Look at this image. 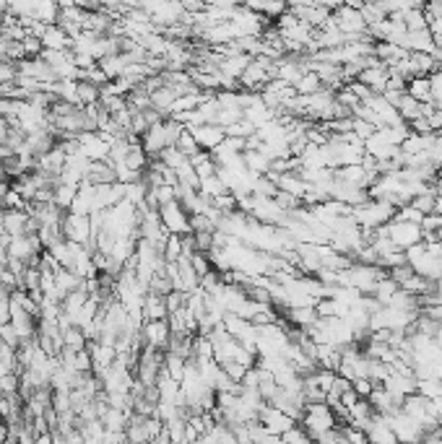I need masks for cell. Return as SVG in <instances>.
Segmentation results:
<instances>
[{
  "mask_svg": "<svg viewBox=\"0 0 442 444\" xmlns=\"http://www.w3.org/2000/svg\"><path fill=\"white\" fill-rule=\"evenodd\" d=\"M299 427L313 436L315 442H320L331 431L338 429V421L333 416V410L328 408V403H313V406H304V416L299 421Z\"/></svg>",
  "mask_w": 442,
  "mask_h": 444,
  "instance_id": "obj_1",
  "label": "cell"
},
{
  "mask_svg": "<svg viewBox=\"0 0 442 444\" xmlns=\"http://www.w3.org/2000/svg\"><path fill=\"white\" fill-rule=\"evenodd\" d=\"M331 21H333V27L346 36V42H357V39H364V36H367L364 18H362V13L357 8H351L349 3H346V6H338V8L333 10Z\"/></svg>",
  "mask_w": 442,
  "mask_h": 444,
  "instance_id": "obj_2",
  "label": "cell"
},
{
  "mask_svg": "<svg viewBox=\"0 0 442 444\" xmlns=\"http://www.w3.org/2000/svg\"><path fill=\"white\" fill-rule=\"evenodd\" d=\"M159 218H162V227L166 229V234H175V236L193 234V231H190V213H187L177 200L169 203V206H162V208H159Z\"/></svg>",
  "mask_w": 442,
  "mask_h": 444,
  "instance_id": "obj_3",
  "label": "cell"
},
{
  "mask_svg": "<svg viewBox=\"0 0 442 444\" xmlns=\"http://www.w3.org/2000/svg\"><path fill=\"white\" fill-rule=\"evenodd\" d=\"M385 229H387V239H390L401 252H406L408 247L424 242L422 227H416V224H406V221H396V218H393Z\"/></svg>",
  "mask_w": 442,
  "mask_h": 444,
  "instance_id": "obj_4",
  "label": "cell"
},
{
  "mask_svg": "<svg viewBox=\"0 0 442 444\" xmlns=\"http://www.w3.org/2000/svg\"><path fill=\"white\" fill-rule=\"evenodd\" d=\"M60 231H63L65 242H73V245H81V247L92 245V221H89V216H73V213H65Z\"/></svg>",
  "mask_w": 442,
  "mask_h": 444,
  "instance_id": "obj_5",
  "label": "cell"
},
{
  "mask_svg": "<svg viewBox=\"0 0 442 444\" xmlns=\"http://www.w3.org/2000/svg\"><path fill=\"white\" fill-rule=\"evenodd\" d=\"M387 424L393 429V434H396L398 444H419L422 442V427L416 424L414 418H408L404 410H396L393 416H387Z\"/></svg>",
  "mask_w": 442,
  "mask_h": 444,
  "instance_id": "obj_6",
  "label": "cell"
},
{
  "mask_svg": "<svg viewBox=\"0 0 442 444\" xmlns=\"http://www.w3.org/2000/svg\"><path fill=\"white\" fill-rule=\"evenodd\" d=\"M258 424L263 429H266L268 434H273V436H284L289 429H294L297 424L292 421V418L286 416V413H281V410H276V408H271V406H263L260 408V413H258Z\"/></svg>",
  "mask_w": 442,
  "mask_h": 444,
  "instance_id": "obj_7",
  "label": "cell"
},
{
  "mask_svg": "<svg viewBox=\"0 0 442 444\" xmlns=\"http://www.w3.org/2000/svg\"><path fill=\"white\" fill-rule=\"evenodd\" d=\"M187 133L195 138V143L201 145V151H208V154L227 141V130L219 125H193L187 127Z\"/></svg>",
  "mask_w": 442,
  "mask_h": 444,
  "instance_id": "obj_8",
  "label": "cell"
},
{
  "mask_svg": "<svg viewBox=\"0 0 442 444\" xmlns=\"http://www.w3.org/2000/svg\"><path fill=\"white\" fill-rule=\"evenodd\" d=\"M141 336H143V343L148 348H157V351H166V343H169V322L166 320H157V322H143L141 327Z\"/></svg>",
  "mask_w": 442,
  "mask_h": 444,
  "instance_id": "obj_9",
  "label": "cell"
},
{
  "mask_svg": "<svg viewBox=\"0 0 442 444\" xmlns=\"http://www.w3.org/2000/svg\"><path fill=\"white\" fill-rule=\"evenodd\" d=\"M78 145L89 162H110V143H104L99 133H81Z\"/></svg>",
  "mask_w": 442,
  "mask_h": 444,
  "instance_id": "obj_10",
  "label": "cell"
},
{
  "mask_svg": "<svg viewBox=\"0 0 442 444\" xmlns=\"http://www.w3.org/2000/svg\"><path fill=\"white\" fill-rule=\"evenodd\" d=\"M387 78H390V68L378 60L375 65L364 68V71L359 73V78H357V81L364 83V86L372 91V94H383V91H385V86H387Z\"/></svg>",
  "mask_w": 442,
  "mask_h": 444,
  "instance_id": "obj_11",
  "label": "cell"
},
{
  "mask_svg": "<svg viewBox=\"0 0 442 444\" xmlns=\"http://www.w3.org/2000/svg\"><path fill=\"white\" fill-rule=\"evenodd\" d=\"M364 434H367L369 444H398L396 434H393V429H390L385 416H375V421L369 424Z\"/></svg>",
  "mask_w": 442,
  "mask_h": 444,
  "instance_id": "obj_12",
  "label": "cell"
},
{
  "mask_svg": "<svg viewBox=\"0 0 442 444\" xmlns=\"http://www.w3.org/2000/svg\"><path fill=\"white\" fill-rule=\"evenodd\" d=\"M276 187L281 192H286V195L297 198V200H304V198H307V192H310V185H307V182H304L297 172L276 177Z\"/></svg>",
  "mask_w": 442,
  "mask_h": 444,
  "instance_id": "obj_13",
  "label": "cell"
},
{
  "mask_svg": "<svg viewBox=\"0 0 442 444\" xmlns=\"http://www.w3.org/2000/svg\"><path fill=\"white\" fill-rule=\"evenodd\" d=\"M375 416H378V413H375V408L369 406V400H357V403L349 408V427L367 431V427L375 421Z\"/></svg>",
  "mask_w": 442,
  "mask_h": 444,
  "instance_id": "obj_14",
  "label": "cell"
},
{
  "mask_svg": "<svg viewBox=\"0 0 442 444\" xmlns=\"http://www.w3.org/2000/svg\"><path fill=\"white\" fill-rule=\"evenodd\" d=\"M166 301L164 296H159L154 291H148L143 299V322H157V320H166Z\"/></svg>",
  "mask_w": 442,
  "mask_h": 444,
  "instance_id": "obj_15",
  "label": "cell"
},
{
  "mask_svg": "<svg viewBox=\"0 0 442 444\" xmlns=\"http://www.w3.org/2000/svg\"><path fill=\"white\" fill-rule=\"evenodd\" d=\"M128 416L125 410H117V408H110L104 416L99 418L104 431H110V434H125V429H128Z\"/></svg>",
  "mask_w": 442,
  "mask_h": 444,
  "instance_id": "obj_16",
  "label": "cell"
},
{
  "mask_svg": "<svg viewBox=\"0 0 442 444\" xmlns=\"http://www.w3.org/2000/svg\"><path fill=\"white\" fill-rule=\"evenodd\" d=\"M42 42V47L45 50H71V36L65 34L63 29L57 27H47V31H45V36L39 39Z\"/></svg>",
  "mask_w": 442,
  "mask_h": 444,
  "instance_id": "obj_17",
  "label": "cell"
},
{
  "mask_svg": "<svg viewBox=\"0 0 442 444\" xmlns=\"http://www.w3.org/2000/svg\"><path fill=\"white\" fill-rule=\"evenodd\" d=\"M190 164H193V169H195V174H198V180H208V177H216V162H213V156L208 154V151H201L198 156H193L190 159Z\"/></svg>",
  "mask_w": 442,
  "mask_h": 444,
  "instance_id": "obj_18",
  "label": "cell"
},
{
  "mask_svg": "<svg viewBox=\"0 0 442 444\" xmlns=\"http://www.w3.org/2000/svg\"><path fill=\"white\" fill-rule=\"evenodd\" d=\"M396 109H398V115H401V120H404L406 125H411L414 120L422 117V104H419L416 99H411L408 94L401 96V101L396 104Z\"/></svg>",
  "mask_w": 442,
  "mask_h": 444,
  "instance_id": "obj_19",
  "label": "cell"
},
{
  "mask_svg": "<svg viewBox=\"0 0 442 444\" xmlns=\"http://www.w3.org/2000/svg\"><path fill=\"white\" fill-rule=\"evenodd\" d=\"M406 94L416 99L419 104H427L432 101V89H429V78H411L408 86H406Z\"/></svg>",
  "mask_w": 442,
  "mask_h": 444,
  "instance_id": "obj_20",
  "label": "cell"
},
{
  "mask_svg": "<svg viewBox=\"0 0 442 444\" xmlns=\"http://www.w3.org/2000/svg\"><path fill=\"white\" fill-rule=\"evenodd\" d=\"M148 164H151V159L146 156V151H143V145L136 143L133 148H130L128 159H125V166H128V169H133V172L143 174V172L148 169Z\"/></svg>",
  "mask_w": 442,
  "mask_h": 444,
  "instance_id": "obj_21",
  "label": "cell"
},
{
  "mask_svg": "<svg viewBox=\"0 0 442 444\" xmlns=\"http://www.w3.org/2000/svg\"><path fill=\"white\" fill-rule=\"evenodd\" d=\"M320 89H322V83L313 71H307L302 78L294 83V91L299 94V96H313V94H318Z\"/></svg>",
  "mask_w": 442,
  "mask_h": 444,
  "instance_id": "obj_22",
  "label": "cell"
},
{
  "mask_svg": "<svg viewBox=\"0 0 442 444\" xmlns=\"http://www.w3.org/2000/svg\"><path fill=\"white\" fill-rule=\"evenodd\" d=\"M434 203H437V192H434V187H429L427 192H422V195H416V198H411V208H416L422 216H429V213H434Z\"/></svg>",
  "mask_w": 442,
  "mask_h": 444,
  "instance_id": "obj_23",
  "label": "cell"
},
{
  "mask_svg": "<svg viewBox=\"0 0 442 444\" xmlns=\"http://www.w3.org/2000/svg\"><path fill=\"white\" fill-rule=\"evenodd\" d=\"M63 343H65V348H71V351H86L89 348V341L83 338V333H81V327H68V330H63Z\"/></svg>",
  "mask_w": 442,
  "mask_h": 444,
  "instance_id": "obj_24",
  "label": "cell"
},
{
  "mask_svg": "<svg viewBox=\"0 0 442 444\" xmlns=\"http://www.w3.org/2000/svg\"><path fill=\"white\" fill-rule=\"evenodd\" d=\"M201 195H206V198L213 203V200L221 198V195H229V187H227L219 177H208V180L201 182Z\"/></svg>",
  "mask_w": 442,
  "mask_h": 444,
  "instance_id": "obj_25",
  "label": "cell"
},
{
  "mask_svg": "<svg viewBox=\"0 0 442 444\" xmlns=\"http://www.w3.org/2000/svg\"><path fill=\"white\" fill-rule=\"evenodd\" d=\"M185 359L183 356H177V354H166L164 351V372L172 377L175 382H183V377H185Z\"/></svg>",
  "mask_w": 442,
  "mask_h": 444,
  "instance_id": "obj_26",
  "label": "cell"
},
{
  "mask_svg": "<svg viewBox=\"0 0 442 444\" xmlns=\"http://www.w3.org/2000/svg\"><path fill=\"white\" fill-rule=\"evenodd\" d=\"M92 104H99V86L86 81H78V107H92Z\"/></svg>",
  "mask_w": 442,
  "mask_h": 444,
  "instance_id": "obj_27",
  "label": "cell"
},
{
  "mask_svg": "<svg viewBox=\"0 0 442 444\" xmlns=\"http://www.w3.org/2000/svg\"><path fill=\"white\" fill-rule=\"evenodd\" d=\"M398 291H401V289H398V283H393L390 278H385V281L378 283V289H375V294H372V296L378 299L380 307H387V304H390V299L396 296Z\"/></svg>",
  "mask_w": 442,
  "mask_h": 444,
  "instance_id": "obj_28",
  "label": "cell"
},
{
  "mask_svg": "<svg viewBox=\"0 0 442 444\" xmlns=\"http://www.w3.org/2000/svg\"><path fill=\"white\" fill-rule=\"evenodd\" d=\"M50 406H52V410H55L57 416L71 413V410H73V403H71V390H52V400H50Z\"/></svg>",
  "mask_w": 442,
  "mask_h": 444,
  "instance_id": "obj_29",
  "label": "cell"
},
{
  "mask_svg": "<svg viewBox=\"0 0 442 444\" xmlns=\"http://www.w3.org/2000/svg\"><path fill=\"white\" fill-rule=\"evenodd\" d=\"M76 195H78V190L76 187H65V185H57L55 187V206L60 210H71V206H73V200H76Z\"/></svg>",
  "mask_w": 442,
  "mask_h": 444,
  "instance_id": "obj_30",
  "label": "cell"
},
{
  "mask_svg": "<svg viewBox=\"0 0 442 444\" xmlns=\"http://www.w3.org/2000/svg\"><path fill=\"white\" fill-rule=\"evenodd\" d=\"M183 257V236L169 234L164 242V260L166 263H177Z\"/></svg>",
  "mask_w": 442,
  "mask_h": 444,
  "instance_id": "obj_31",
  "label": "cell"
},
{
  "mask_svg": "<svg viewBox=\"0 0 442 444\" xmlns=\"http://www.w3.org/2000/svg\"><path fill=\"white\" fill-rule=\"evenodd\" d=\"M177 151L183 156H187V159H193V156H198L201 154V145L195 143V138L187 133V127H185V133L180 136V141H177V145H175Z\"/></svg>",
  "mask_w": 442,
  "mask_h": 444,
  "instance_id": "obj_32",
  "label": "cell"
},
{
  "mask_svg": "<svg viewBox=\"0 0 442 444\" xmlns=\"http://www.w3.org/2000/svg\"><path fill=\"white\" fill-rule=\"evenodd\" d=\"M281 439H284V444H318L313 436H310L302 427H299V424H297L294 429H289V431H286Z\"/></svg>",
  "mask_w": 442,
  "mask_h": 444,
  "instance_id": "obj_33",
  "label": "cell"
},
{
  "mask_svg": "<svg viewBox=\"0 0 442 444\" xmlns=\"http://www.w3.org/2000/svg\"><path fill=\"white\" fill-rule=\"evenodd\" d=\"M0 343H6L8 348H13V351H19V345H21V338L19 333H16V327L10 325H0Z\"/></svg>",
  "mask_w": 442,
  "mask_h": 444,
  "instance_id": "obj_34",
  "label": "cell"
},
{
  "mask_svg": "<svg viewBox=\"0 0 442 444\" xmlns=\"http://www.w3.org/2000/svg\"><path fill=\"white\" fill-rule=\"evenodd\" d=\"M164 301H166V315H175V312H180V309L185 307L187 294H183V291H172V294H166L164 296Z\"/></svg>",
  "mask_w": 442,
  "mask_h": 444,
  "instance_id": "obj_35",
  "label": "cell"
},
{
  "mask_svg": "<svg viewBox=\"0 0 442 444\" xmlns=\"http://www.w3.org/2000/svg\"><path fill=\"white\" fill-rule=\"evenodd\" d=\"M396 221H406V224H416V227H422L424 216L416 208H411V206H404V208L396 210Z\"/></svg>",
  "mask_w": 442,
  "mask_h": 444,
  "instance_id": "obj_36",
  "label": "cell"
},
{
  "mask_svg": "<svg viewBox=\"0 0 442 444\" xmlns=\"http://www.w3.org/2000/svg\"><path fill=\"white\" fill-rule=\"evenodd\" d=\"M190 263H193V271L198 273V278H203V275H208V273L213 271L208 255H203V252H195L193 257H190Z\"/></svg>",
  "mask_w": 442,
  "mask_h": 444,
  "instance_id": "obj_37",
  "label": "cell"
},
{
  "mask_svg": "<svg viewBox=\"0 0 442 444\" xmlns=\"http://www.w3.org/2000/svg\"><path fill=\"white\" fill-rule=\"evenodd\" d=\"M21 101L16 99H0V120H16L19 117Z\"/></svg>",
  "mask_w": 442,
  "mask_h": 444,
  "instance_id": "obj_38",
  "label": "cell"
},
{
  "mask_svg": "<svg viewBox=\"0 0 442 444\" xmlns=\"http://www.w3.org/2000/svg\"><path fill=\"white\" fill-rule=\"evenodd\" d=\"M21 47H24V57H39V55L45 52L42 42H39V39H34V36H27V39L21 42Z\"/></svg>",
  "mask_w": 442,
  "mask_h": 444,
  "instance_id": "obj_39",
  "label": "cell"
},
{
  "mask_svg": "<svg viewBox=\"0 0 442 444\" xmlns=\"http://www.w3.org/2000/svg\"><path fill=\"white\" fill-rule=\"evenodd\" d=\"M351 390L357 392V398L359 400H367L369 395H372V390H375V385L369 380H354L351 382Z\"/></svg>",
  "mask_w": 442,
  "mask_h": 444,
  "instance_id": "obj_40",
  "label": "cell"
},
{
  "mask_svg": "<svg viewBox=\"0 0 442 444\" xmlns=\"http://www.w3.org/2000/svg\"><path fill=\"white\" fill-rule=\"evenodd\" d=\"M13 156H16V151H13V148H10V145H0V164L3 162H8V159H13Z\"/></svg>",
  "mask_w": 442,
  "mask_h": 444,
  "instance_id": "obj_41",
  "label": "cell"
},
{
  "mask_svg": "<svg viewBox=\"0 0 442 444\" xmlns=\"http://www.w3.org/2000/svg\"><path fill=\"white\" fill-rule=\"evenodd\" d=\"M10 187H13V185H10V180H0V203L6 200V195L10 192Z\"/></svg>",
  "mask_w": 442,
  "mask_h": 444,
  "instance_id": "obj_42",
  "label": "cell"
},
{
  "mask_svg": "<svg viewBox=\"0 0 442 444\" xmlns=\"http://www.w3.org/2000/svg\"><path fill=\"white\" fill-rule=\"evenodd\" d=\"M8 141V120H0V145Z\"/></svg>",
  "mask_w": 442,
  "mask_h": 444,
  "instance_id": "obj_43",
  "label": "cell"
},
{
  "mask_svg": "<svg viewBox=\"0 0 442 444\" xmlns=\"http://www.w3.org/2000/svg\"><path fill=\"white\" fill-rule=\"evenodd\" d=\"M34 444H55L52 434H42V436H34Z\"/></svg>",
  "mask_w": 442,
  "mask_h": 444,
  "instance_id": "obj_44",
  "label": "cell"
},
{
  "mask_svg": "<svg viewBox=\"0 0 442 444\" xmlns=\"http://www.w3.org/2000/svg\"><path fill=\"white\" fill-rule=\"evenodd\" d=\"M6 439H8V424L0 421V442H6Z\"/></svg>",
  "mask_w": 442,
  "mask_h": 444,
  "instance_id": "obj_45",
  "label": "cell"
},
{
  "mask_svg": "<svg viewBox=\"0 0 442 444\" xmlns=\"http://www.w3.org/2000/svg\"><path fill=\"white\" fill-rule=\"evenodd\" d=\"M19 444H34V436H31V434L27 431V434H24V436L19 439Z\"/></svg>",
  "mask_w": 442,
  "mask_h": 444,
  "instance_id": "obj_46",
  "label": "cell"
},
{
  "mask_svg": "<svg viewBox=\"0 0 442 444\" xmlns=\"http://www.w3.org/2000/svg\"><path fill=\"white\" fill-rule=\"evenodd\" d=\"M0 421H3V416H0Z\"/></svg>",
  "mask_w": 442,
  "mask_h": 444,
  "instance_id": "obj_47",
  "label": "cell"
}]
</instances>
